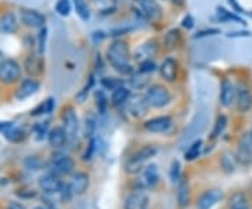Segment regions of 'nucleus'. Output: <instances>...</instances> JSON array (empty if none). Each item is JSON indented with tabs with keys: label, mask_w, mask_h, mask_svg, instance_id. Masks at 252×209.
<instances>
[{
	"label": "nucleus",
	"mask_w": 252,
	"mask_h": 209,
	"mask_svg": "<svg viewBox=\"0 0 252 209\" xmlns=\"http://www.w3.org/2000/svg\"><path fill=\"white\" fill-rule=\"evenodd\" d=\"M109 69L122 77H129L136 70L133 48L127 38H112L104 49Z\"/></svg>",
	"instance_id": "nucleus-1"
},
{
	"label": "nucleus",
	"mask_w": 252,
	"mask_h": 209,
	"mask_svg": "<svg viewBox=\"0 0 252 209\" xmlns=\"http://www.w3.org/2000/svg\"><path fill=\"white\" fill-rule=\"evenodd\" d=\"M144 97L149 103L150 108L154 111H161V109L168 108L175 100V91L172 89V86L167 83L154 82L146 89L144 91Z\"/></svg>",
	"instance_id": "nucleus-2"
},
{
	"label": "nucleus",
	"mask_w": 252,
	"mask_h": 209,
	"mask_svg": "<svg viewBox=\"0 0 252 209\" xmlns=\"http://www.w3.org/2000/svg\"><path fill=\"white\" fill-rule=\"evenodd\" d=\"M130 10H133V14L142 21L153 27L162 24L165 20V7L160 0H144L139 4H132Z\"/></svg>",
	"instance_id": "nucleus-3"
},
{
	"label": "nucleus",
	"mask_w": 252,
	"mask_h": 209,
	"mask_svg": "<svg viewBox=\"0 0 252 209\" xmlns=\"http://www.w3.org/2000/svg\"><path fill=\"white\" fill-rule=\"evenodd\" d=\"M184 68L177 55H164L158 61V79L170 86H178L182 80Z\"/></svg>",
	"instance_id": "nucleus-4"
},
{
	"label": "nucleus",
	"mask_w": 252,
	"mask_h": 209,
	"mask_svg": "<svg viewBox=\"0 0 252 209\" xmlns=\"http://www.w3.org/2000/svg\"><path fill=\"white\" fill-rule=\"evenodd\" d=\"M162 56H164V52H162L160 36H149L133 48L135 64H139L144 59H158Z\"/></svg>",
	"instance_id": "nucleus-5"
},
{
	"label": "nucleus",
	"mask_w": 252,
	"mask_h": 209,
	"mask_svg": "<svg viewBox=\"0 0 252 209\" xmlns=\"http://www.w3.org/2000/svg\"><path fill=\"white\" fill-rule=\"evenodd\" d=\"M164 55H177L185 48L187 36L184 30L180 27L167 28L160 36Z\"/></svg>",
	"instance_id": "nucleus-6"
},
{
	"label": "nucleus",
	"mask_w": 252,
	"mask_h": 209,
	"mask_svg": "<svg viewBox=\"0 0 252 209\" xmlns=\"http://www.w3.org/2000/svg\"><path fill=\"white\" fill-rule=\"evenodd\" d=\"M62 127L64 128V132L67 135V142L69 145L79 143L81 134V125L79 115H77V109L73 105H66L63 108L62 112Z\"/></svg>",
	"instance_id": "nucleus-7"
},
{
	"label": "nucleus",
	"mask_w": 252,
	"mask_h": 209,
	"mask_svg": "<svg viewBox=\"0 0 252 209\" xmlns=\"http://www.w3.org/2000/svg\"><path fill=\"white\" fill-rule=\"evenodd\" d=\"M158 153L157 146L154 145H144L140 149H137L136 152H133L130 157L127 159V162L125 164V169L127 173L136 174L140 173L144 169L146 162H149L150 159H153L154 156Z\"/></svg>",
	"instance_id": "nucleus-8"
},
{
	"label": "nucleus",
	"mask_w": 252,
	"mask_h": 209,
	"mask_svg": "<svg viewBox=\"0 0 252 209\" xmlns=\"http://www.w3.org/2000/svg\"><path fill=\"white\" fill-rule=\"evenodd\" d=\"M23 65L14 58H6V61L0 66V83L3 86H16L23 80Z\"/></svg>",
	"instance_id": "nucleus-9"
},
{
	"label": "nucleus",
	"mask_w": 252,
	"mask_h": 209,
	"mask_svg": "<svg viewBox=\"0 0 252 209\" xmlns=\"http://www.w3.org/2000/svg\"><path fill=\"white\" fill-rule=\"evenodd\" d=\"M124 109L127 112V115L130 118L137 119V121L146 118L149 115V112L152 111L149 103L144 97V93H135V91H132Z\"/></svg>",
	"instance_id": "nucleus-10"
},
{
	"label": "nucleus",
	"mask_w": 252,
	"mask_h": 209,
	"mask_svg": "<svg viewBox=\"0 0 252 209\" xmlns=\"http://www.w3.org/2000/svg\"><path fill=\"white\" fill-rule=\"evenodd\" d=\"M142 127H143V131H146L147 134H153V135L167 134L174 127V117L171 114L156 115L152 118L144 119Z\"/></svg>",
	"instance_id": "nucleus-11"
},
{
	"label": "nucleus",
	"mask_w": 252,
	"mask_h": 209,
	"mask_svg": "<svg viewBox=\"0 0 252 209\" xmlns=\"http://www.w3.org/2000/svg\"><path fill=\"white\" fill-rule=\"evenodd\" d=\"M18 20L20 24L28 30H41L46 26L45 14L35 9H28V7L20 9Z\"/></svg>",
	"instance_id": "nucleus-12"
},
{
	"label": "nucleus",
	"mask_w": 252,
	"mask_h": 209,
	"mask_svg": "<svg viewBox=\"0 0 252 209\" xmlns=\"http://www.w3.org/2000/svg\"><path fill=\"white\" fill-rule=\"evenodd\" d=\"M23 69L24 73L30 77H41L45 73V59L44 55L38 54L35 51L27 52L24 61H23Z\"/></svg>",
	"instance_id": "nucleus-13"
},
{
	"label": "nucleus",
	"mask_w": 252,
	"mask_h": 209,
	"mask_svg": "<svg viewBox=\"0 0 252 209\" xmlns=\"http://www.w3.org/2000/svg\"><path fill=\"white\" fill-rule=\"evenodd\" d=\"M234 108L240 114H248L252 109V89L245 82H237Z\"/></svg>",
	"instance_id": "nucleus-14"
},
{
	"label": "nucleus",
	"mask_w": 252,
	"mask_h": 209,
	"mask_svg": "<svg viewBox=\"0 0 252 209\" xmlns=\"http://www.w3.org/2000/svg\"><path fill=\"white\" fill-rule=\"evenodd\" d=\"M235 91H237L235 83L230 77H221L219 87V104L223 108L228 109L234 107Z\"/></svg>",
	"instance_id": "nucleus-15"
},
{
	"label": "nucleus",
	"mask_w": 252,
	"mask_h": 209,
	"mask_svg": "<svg viewBox=\"0 0 252 209\" xmlns=\"http://www.w3.org/2000/svg\"><path fill=\"white\" fill-rule=\"evenodd\" d=\"M93 7L101 17H112L117 16L121 10V0H89Z\"/></svg>",
	"instance_id": "nucleus-16"
},
{
	"label": "nucleus",
	"mask_w": 252,
	"mask_h": 209,
	"mask_svg": "<svg viewBox=\"0 0 252 209\" xmlns=\"http://www.w3.org/2000/svg\"><path fill=\"white\" fill-rule=\"evenodd\" d=\"M237 162L244 166L252 164V138L250 134H244L237 142V152H235Z\"/></svg>",
	"instance_id": "nucleus-17"
},
{
	"label": "nucleus",
	"mask_w": 252,
	"mask_h": 209,
	"mask_svg": "<svg viewBox=\"0 0 252 209\" xmlns=\"http://www.w3.org/2000/svg\"><path fill=\"white\" fill-rule=\"evenodd\" d=\"M51 170L56 175H67L74 170V160L64 153H56L51 160Z\"/></svg>",
	"instance_id": "nucleus-18"
},
{
	"label": "nucleus",
	"mask_w": 252,
	"mask_h": 209,
	"mask_svg": "<svg viewBox=\"0 0 252 209\" xmlns=\"http://www.w3.org/2000/svg\"><path fill=\"white\" fill-rule=\"evenodd\" d=\"M41 89V83L36 77H26L18 83V87L16 89V99L17 100H27L31 96L36 94Z\"/></svg>",
	"instance_id": "nucleus-19"
},
{
	"label": "nucleus",
	"mask_w": 252,
	"mask_h": 209,
	"mask_svg": "<svg viewBox=\"0 0 252 209\" xmlns=\"http://www.w3.org/2000/svg\"><path fill=\"white\" fill-rule=\"evenodd\" d=\"M160 180V174H158V169L156 164H149L147 167H144L140 172V177L137 180V187L139 190H149L154 187Z\"/></svg>",
	"instance_id": "nucleus-20"
},
{
	"label": "nucleus",
	"mask_w": 252,
	"mask_h": 209,
	"mask_svg": "<svg viewBox=\"0 0 252 209\" xmlns=\"http://www.w3.org/2000/svg\"><path fill=\"white\" fill-rule=\"evenodd\" d=\"M21 24H20L18 16L13 10H7L0 16V34H3V35L16 34Z\"/></svg>",
	"instance_id": "nucleus-21"
},
{
	"label": "nucleus",
	"mask_w": 252,
	"mask_h": 209,
	"mask_svg": "<svg viewBox=\"0 0 252 209\" xmlns=\"http://www.w3.org/2000/svg\"><path fill=\"white\" fill-rule=\"evenodd\" d=\"M152 83H153L152 76L139 73L137 70H135L129 77H126V84L129 86L130 90L135 91V93H144Z\"/></svg>",
	"instance_id": "nucleus-22"
},
{
	"label": "nucleus",
	"mask_w": 252,
	"mask_h": 209,
	"mask_svg": "<svg viewBox=\"0 0 252 209\" xmlns=\"http://www.w3.org/2000/svg\"><path fill=\"white\" fill-rule=\"evenodd\" d=\"M224 194L220 190H207L196 201L198 209H213L220 201L223 200Z\"/></svg>",
	"instance_id": "nucleus-23"
},
{
	"label": "nucleus",
	"mask_w": 252,
	"mask_h": 209,
	"mask_svg": "<svg viewBox=\"0 0 252 209\" xmlns=\"http://www.w3.org/2000/svg\"><path fill=\"white\" fill-rule=\"evenodd\" d=\"M69 187H70L72 194H74V195H83L90 187V175L87 173H83V172L73 173L72 177H70Z\"/></svg>",
	"instance_id": "nucleus-24"
},
{
	"label": "nucleus",
	"mask_w": 252,
	"mask_h": 209,
	"mask_svg": "<svg viewBox=\"0 0 252 209\" xmlns=\"http://www.w3.org/2000/svg\"><path fill=\"white\" fill-rule=\"evenodd\" d=\"M132 94V90L129 89L127 84H124L121 87H118L114 91L109 93V103H111V107L114 108H125L126 103L129 100Z\"/></svg>",
	"instance_id": "nucleus-25"
},
{
	"label": "nucleus",
	"mask_w": 252,
	"mask_h": 209,
	"mask_svg": "<svg viewBox=\"0 0 252 209\" xmlns=\"http://www.w3.org/2000/svg\"><path fill=\"white\" fill-rule=\"evenodd\" d=\"M149 195L144 190L130 192L125 200V209H147Z\"/></svg>",
	"instance_id": "nucleus-26"
},
{
	"label": "nucleus",
	"mask_w": 252,
	"mask_h": 209,
	"mask_svg": "<svg viewBox=\"0 0 252 209\" xmlns=\"http://www.w3.org/2000/svg\"><path fill=\"white\" fill-rule=\"evenodd\" d=\"M63 182L59 180V175L55 173H48L42 175L39 178V187L42 191L48 192V194H55V192L61 191Z\"/></svg>",
	"instance_id": "nucleus-27"
},
{
	"label": "nucleus",
	"mask_w": 252,
	"mask_h": 209,
	"mask_svg": "<svg viewBox=\"0 0 252 209\" xmlns=\"http://www.w3.org/2000/svg\"><path fill=\"white\" fill-rule=\"evenodd\" d=\"M99 83V87L101 89H104L105 91H114L118 87H121V86H124L126 84V79L125 77H122V76H119L117 73H114V74H104V76H101L98 79Z\"/></svg>",
	"instance_id": "nucleus-28"
},
{
	"label": "nucleus",
	"mask_w": 252,
	"mask_h": 209,
	"mask_svg": "<svg viewBox=\"0 0 252 209\" xmlns=\"http://www.w3.org/2000/svg\"><path fill=\"white\" fill-rule=\"evenodd\" d=\"M48 142L49 145L52 146L54 149H62L64 146L67 145V135L64 132V128L63 127H54L49 134H48Z\"/></svg>",
	"instance_id": "nucleus-29"
},
{
	"label": "nucleus",
	"mask_w": 252,
	"mask_h": 209,
	"mask_svg": "<svg viewBox=\"0 0 252 209\" xmlns=\"http://www.w3.org/2000/svg\"><path fill=\"white\" fill-rule=\"evenodd\" d=\"M93 97H94V104H95V109H97V114L98 115H105L108 112L109 105V96L108 91H105L104 89H95L93 93Z\"/></svg>",
	"instance_id": "nucleus-30"
},
{
	"label": "nucleus",
	"mask_w": 252,
	"mask_h": 209,
	"mask_svg": "<svg viewBox=\"0 0 252 209\" xmlns=\"http://www.w3.org/2000/svg\"><path fill=\"white\" fill-rule=\"evenodd\" d=\"M97 79H98V76L95 74V73L93 72H89L87 74V80H86V84L83 86V89H81L77 94H76V100L77 103H84V101L87 100V97L90 96V93L93 90H95V84H97Z\"/></svg>",
	"instance_id": "nucleus-31"
},
{
	"label": "nucleus",
	"mask_w": 252,
	"mask_h": 209,
	"mask_svg": "<svg viewBox=\"0 0 252 209\" xmlns=\"http://www.w3.org/2000/svg\"><path fill=\"white\" fill-rule=\"evenodd\" d=\"M72 1L73 9L81 21H84V23L90 21L91 16H93V7H91L90 1L89 0H72Z\"/></svg>",
	"instance_id": "nucleus-32"
},
{
	"label": "nucleus",
	"mask_w": 252,
	"mask_h": 209,
	"mask_svg": "<svg viewBox=\"0 0 252 209\" xmlns=\"http://www.w3.org/2000/svg\"><path fill=\"white\" fill-rule=\"evenodd\" d=\"M108 68L109 66L108 64H107L105 56H104V52H99V51H97V52L94 54V58H93V69H91V70L95 73L99 79L101 76L107 74Z\"/></svg>",
	"instance_id": "nucleus-33"
},
{
	"label": "nucleus",
	"mask_w": 252,
	"mask_h": 209,
	"mask_svg": "<svg viewBox=\"0 0 252 209\" xmlns=\"http://www.w3.org/2000/svg\"><path fill=\"white\" fill-rule=\"evenodd\" d=\"M136 70L147 76H153L158 70V59H144L142 62L136 64Z\"/></svg>",
	"instance_id": "nucleus-34"
},
{
	"label": "nucleus",
	"mask_w": 252,
	"mask_h": 209,
	"mask_svg": "<svg viewBox=\"0 0 252 209\" xmlns=\"http://www.w3.org/2000/svg\"><path fill=\"white\" fill-rule=\"evenodd\" d=\"M227 125H228V118L225 114H220L217 115L216 121H215V125H213V129H212V134H210V139H217L220 138L227 129Z\"/></svg>",
	"instance_id": "nucleus-35"
},
{
	"label": "nucleus",
	"mask_w": 252,
	"mask_h": 209,
	"mask_svg": "<svg viewBox=\"0 0 252 209\" xmlns=\"http://www.w3.org/2000/svg\"><path fill=\"white\" fill-rule=\"evenodd\" d=\"M55 109V99L54 97H48L45 101H42L41 104H38L35 108L31 111L32 117H41V115H46L54 112Z\"/></svg>",
	"instance_id": "nucleus-36"
},
{
	"label": "nucleus",
	"mask_w": 252,
	"mask_h": 209,
	"mask_svg": "<svg viewBox=\"0 0 252 209\" xmlns=\"http://www.w3.org/2000/svg\"><path fill=\"white\" fill-rule=\"evenodd\" d=\"M202 150H203V140L202 139L193 140L185 152V160H188V162L196 160L199 156L202 155Z\"/></svg>",
	"instance_id": "nucleus-37"
},
{
	"label": "nucleus",
	"mask_w": 252,
	"mask_h": 209,
	"mask_svg": "<svg viewBox=\"0 0 252 209\" xmlns=\"http://www.w3.org/2000/svg\"><path fill=\"white\" fill-rule=\"evenodd\" d=\"M4 137L7 140L10 142H13V143H20V142H23L26 138H27V132L23 129V128H17V127H11L4 132Z\"/></svg>",
	"instance_id": "nucleus-38"
},
{
	"label": "nucleus",
	"mask_w": 252,
	"mask_h": 209,
	"mask_svg": "<svg viewBox=\"0 0 252 209\" xmlns=\"http://www.w3.org/2000/svg\"><path fill=\"white\" fill-rule=\"evenodd\" d=\"M228 209H251V207L243 192H237L228 201Z\"/></svg>",
	"instance_id": "nucleus-39"
},
{
	"label": "nucleus",
	"mask_w": 252,
	"mask_h": 209,
	"mask_svg": "<svg viewBox=\"0 0 252 209\" xmlns=\"http://www.w3.org/2000/svg\"><path fill=\"white\" fill-rule=\"evenodd\" d=\"M55 11L61 17H69L73 11V1L72 0H58L55 3Z\"/></svg>",
	"instance_id": "nucleus-40"
},
{
	"label": "nucleus",
	"mask_w": 252,
	"mask_h": 209,
	"mask_svg": "<svg viewBox=\"0 0 252 209\" xmlns=\"http://www.w3.org/2000/svg\"><path fill=\"white\" fill-rule=\"evenodd\" d=\"M98 142H97V138H90L89 139V142H87V147H86V150H84V153H83V160L84 162H90L91 159L94 157L95 155V152H97V149H98Z\"/></svg>",
	"instance_id": "nucleus-41"
},
{
	"label": "nucleus",
	"mask_w": 252,
	"mask_h": 209,
	"mask_svg": "<svg viewBox=\"0 0 252 209\" xmlns=\"http://www.w3.org/2000/svg\"><path fill=\"white\" fill-rule=\"evenodd\" d=\"M46 39H48V28L42 27L38 30V35H36V52L44 55L46 48Z\"/></svg>",
	"instance_id": "nucleus-42"
},
{
	"label": "nucleus",
	"mask_w": 252,
	"mask_h": 209,
	"mask_svg": "<svg viewBox=\"0 0 252 209\" xmlns=\"http://www.w3.org/2000/svg\"><path fill=\"white\" fill-rule=\"evenodd\" d=\"M84 129H86V138H94L95 131H97V119L95 115H87L86 121H84Z\"/></svg>",
	"instance_id": "nucleus-43"
},
{
	"label": "nucleus",
	"mask_w": 252,
	"mask_h": 209,
	"mask_svg": "<svg viewBox=\"0 0 252 209\" xmlns=\"http://www.w3.org/2000/svg\"><path fill=\"white\" fill-rule=\"evenodd\" d=\"M49 128H48V122H38L32 128V132L35 135L36 140H44L45 138H48V134H49Z\"/></svg>",
	"instance_id": "nucleus-44"
},
{
	"label": "nucleus",
	"mask_w": 252,
	"mask_h": 209,
	"mask_svg": "<svg viewBox=\"0 0 252 209\" xmlns=\"http://www.w3.org/2000/svg\"><path fill=\"white\" fill-rule=\"evenodd\" d=\"M235 162H237V157L231 155V153H228V152H225L223 157H221V166H223L225 172H234Z\"/></svg>",
	"instance_id": "nucleus-45"
},
{
	"label": "nucleus",
	"mask_w": 252,
	"mask_h": 209,
	"mask_svg": "<svg viewBox=\"0 0 252 209\" xmlns=\"http://www.w3.org/2000/svg\"><path fill=\"white\" fill-rule=\"evenodd\" d=\"M178 201H180L181 207H187L189 204V191L188 185L185 182H182L180 185V191H178Z\"/></svg>",
	"instance_id": "nucleus-46"
},
{
	"label": "nucleus",
	"mask_w": 252,
	"mask_h": 209,
	"mask_svg": "<svg viewBox=\"0 0 252 209\" xmlns=\"http://www.w3.org/2000/svg\"><path fill=\"white\" fill-rule=\"evenodd\" d=\"M195 18L192 14H185L182 20H181V28L184 30V31H192L193 28H195Z\"/></svg>",
	"instance_id": "nucleus-47"
},
{
	"label": "nucleus",
	"mask_w": 252,
	"mask_h": 209,
	"mask_svg": "<svg viewBox=\"0 0 252 209\" xmlns=\"http://www.w3.org/2000/svg\"><path fill=\"white\" fill-rule=\"evenodd\" d=\"M171 180L172 182H178L181 180V164L180 162H172L171 166Z\"/></svg>",
	"instance_id": "nucleus-48"
},
{
	"label": "nucleus",
	"mask_w": 252,
	"mask_h": 209,
	"mask_svg": "<svg viewBox=\"0 0 252 209\" xmlns=\"http://www.w3.org/2000/svg\"><path fill=\"white\" fill-rule=\"evenodd\" d=\"M165 3L177 11H182L187 7V0H165Z\"/></svg>",
	"instance_id": "nucleus-49"
},
{
	"label": "nucleus",
	"mask_w": 252,
	"mask_h": 209,
	"mask_svg": "<svg viewBox=\"0 0 252 209\" xmlns=\"http://www.w3.org/2000/svg\"><path fill=\"white\" fill-rule=\"evenodd\" d=\"M217 14H219V17H220V20H221V21H228V20H235V21H240V18L235 17L234 14H231L230 11H227L225 9H219Z\"/></svg>",
	"instance_id": "nucleus-50"
},
{
	"label": "nucleus",
	"mask_w": 252,
	"mask_h": 209,
	"mask_svg": "<svg viewBox=\"0 0 252 209\" xmlns=\"http://www.w3.org/2000/svg\"><path fill=\"white\" fill-rule=\"evenodd\" d=\"M220 31L217 28H205V30H200L198 31L193 38H203V36H209V35H215V34H219Z\"/></svg>",
	"instance_id": "nucleus-51"
},
{
	"label": "nucleus",
	"mask_w": 252,
	"mask_h": 209,
	"mask_svg": "<svg viewBox=\"0 0 252 209\" xmlns=\"http://www.w3.org/2000/svg\"><path fill=\"white\" fill-rule=\"evenodd\" d=\"M27 164L30 167H32V170H38V167H39V160L36 159V157H30L27 160Z\"/></svg>",
	"instance_id": "nucleus-52"
},
{
	"label": "nucleus",
	"mask_w": 252,
	"mask_h": 209,
	"mask_svg": "<svg viewBox=\"0 0 252 209\" xmlns=\"http://www.w3.org/2000/svg\"><path fill=\"white\" fill-rule=\"evenodd\" d=\"M7 209H27L23 204H20V202H16V201H13V202H10L9 208Z\"/></svg>",
	"instance_id": "nucleus-53"
},
{
	"label": "nucleus",
	"mask_w": 252,
	"mask_h": 209,
	"mask_svg": "<svg viewBox=\"0 0 252 209\" xmlns=\"http://www.w3.org/2000/svg\"><path fill=\"white\" fill-rule=\"evenodd\" d=\"M11 127V122H4V121H0V131L1 132H6L9 128Z\"/></svg>",
	"instance_id": "nucleus-54"
},
{
	"label": "nucleus",
	"mask_w": 252,
	"mask_h": 209,
	"mask_svg": "<svg viewBox=\"0 0 252 209\" xmlns=\"http://www.w3.org/2000/svg\"><path fill=\"white\" fill-rule=\"evenodd\" d=\"M4 61H6V58H4V54H3V52L0 51V66L3 65V62H4Z\"/></svg>",
	"instance_id": "nucleus-55"
},
{
	"label": "nucleus",
	"mask_w": 252,
	"mask_h": 209,
	"mask_svg": "<svg viewBox=\"0 0 252 209\" xmlns=\"http://www.w3.org/2000/svg\"><path fill=\"white\" fill-rule=\"evenodd\" d=\"M132 4H139V3H142V1H144V0H129Z\"/></svg>",
	"instance_id": "nucleus-56"
},
{
	"label": "nucleus",
	"mask_w": 252,
	"mask_h": 209,
	"mask_svg": "<svg viewBox=\"0 0 252 209\" xmlns=\"http://www.w3.org/2000/svg\"><path fill=\"white\" fill-rule=\"evenodd\" d=\"M248 134H250V137L252 138V122H251V128H250V132H248Z\"/></svg>",
	"instance_id": "nucleus-57"
},
{
	"label": "nucleus",
	"mask_w": 252,
	"mask_h": 209,
	"mask_svg": "<svg viewBox=\"0 0 252 209\" xmlns=\"http://www.w3.org/2000/svg\"><path fill=\"white\" fill-rule=\"evenodd\" d=\"M34 209H48V208H45V207H36V208Z\"/></svg>",
	"instance_id": "nucleus-58"
},
{
	"label": "nucleus",
	"mask_w": 252,
	"mask_h": 209,
	"mask_svg": "<svg viewBox=\"0 0 252 209\" xmlns=\"http://www.w3.org/2000/svg\"><path fill=\"white\" fill-rule=\"evenodd\" d=\"M160 1H165V0H160Z\"/></svg>",
	"instance_id": "nucleus-59"
}]
</instances>
